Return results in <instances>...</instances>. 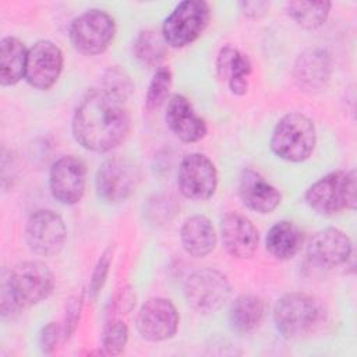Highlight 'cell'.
<instances>
[{
  "instance_id": "1",
  "label": "cell",
  "mask_w": 357,
  "mask_h": 357,
  "mask_svg": "<svg viewBox=\"0 0 357 357\" xmlns=\"http://www.w3.org/2000/svg\"><path fill=\"white\" fill-rule=\"evenodd\" d=\"M126 100L103 88L88 91L73 116V135L85 149L105 153L117 148L131 127Z\"/></svg>"
},
{
  "instance_id": "2",
  "label": "cell",
  "mask_w": 357,
  "mask_h": 357,
  "mask_svg": "<svg viewBox=\"0 0 357 357\" xmlns=\"http://www.w3.org/2000/svg\"><path fill=\"white\" fill-rule=\"evenodd\" d=\"M54 289V275L40 261H24L13 268L1 286V317L46 300Z\"/></svg>"
},
{
  "instance_id": "3",
  "label": "cell",
  "mask_w": 357,
  "mask_h": 357,
  "mask_svg": "<svg viewBox=\"0 0 357 357\" xmlns=\"http://www.w3.org/2000/svg\"><path fill=\"white\" fill-rule=\"evenodd\" d=\"M325 319L324 305L314 296L294 291L278 300L273 308V322L286 339L308 336Z\"/></svg>"
},
{
  "instance_id": "4",
  "label": "cell",
  "mask_w": 357,
  "mask_h": 357,
  "mask_svg": "<svg viewBox=\"0 0 357 357\" xmlns=\"http://www.w3.org/2000/svg\"><path fill=\"white\" fill-rule=\"evenodd\" d=\"M317 144L312 120L303 113L290 112L275 126L271 137L272 152L287 162L298 163L308 159Z\"/></svg>"
},
{
  "instance_id": "5",
  "label": "cell",
  "mask_w": 357,
  "mask_h": 357,
  "mask_svg": "<svg viewBox=\"0 0 357 357\" xmlns=\"http://www.w3.org/2000/svg\"><path fill=\"white\" fill-rule=\"evenodd\" d=\"M356 173L336 170L311 184L305 191L307 205L319 215L331 216L356 208Z\"/></svg>"
},
{
  "instance_id": "6",
  "label": "cell",
  "mask_w": 357,
  "mask_h": 357,
  "mask_svg": "<svg viewBox=\"0 0 357 357\" xmlns=\"http://www.w3.org/2000/svg\"><path fill=\"white\" fill-rule=\"evenodd\" d=\"M211 20L208 3L185 0L178 3L162 25V36L167 46L181 49L191 45L205 31Z\"/></svg>"
},
{
  "instance_id": "7",
  "label": "cell",
  "mask_w": 357,
  "mask_h": 357,
  "mask_svg": "<svg viewBox=\"0 0 357 357\" xmlns=\"http://www.w3.org/2000/svg\"><path fill=\"white\" fill-rule=\"evenodd\" d=\"M183 289L188 305L201 314L220 310L231 293L227 278L213 268H201L190 273Z\"/></svg>"
},
{
  "instance_id": "8",
  "label": "cell",
  "mask_w": 357,
  "mask_h": 357,
  "mask_svg": "<svg viewBox=\"0 0 357 357\" xmlns=\"http://www.w3.org/2000/svg\"><path fill=\"white\" fill-rule=\"evenodd\" d=\"M116 24L110 14L92 8L73 20L70 39L74 47L86 56L103 53L114 39Z\"/></svg>"
},
{
  "instance_id": "9",
  "label": "cell",
  "mask_w": 357,
  "mask_h": 357,
  "mask_svg": "<svg viewBox=\"0 0 357 357\" xmlns=\"http://www.w3.org/2000/svg\"><path fill=\"white\" fill-rule=\"evenodd\" d=\"M25 238L35 254L42 257L57 255L67 238L64 220L50 209H38L26 220Z\"/></svg>"
},
{
  "instance_id": "10",
  "label": "cell",
  "mask_w": 357,
  "mask_h": 357,
  "mask_svg": "<svg viewBox=\"0 0 357 357\" xmlns=\"http://www.w3.org/2000/svg\"><path fill=\"white\" fill-rule=\"evenodd\" d=\"M177 184L180 192L191 201L209 199L218 187V172L212 160L202 153H190L183 158Z\"/></svg>"
},
{
  "instance_id": "11",
  "label": "cell",
  "mask_w": 357,
  "mask_h": 357,
  "mask_svg": "<svg viewBox=\"0 0 357 357\" xmlns=\"http://www.w3.org/2000/svg\"><path fill=\"white\" fill-rule=\"evenodd\" d=\"M86 185V166L73 155L59 158L50 167L49 188L56 201L74 205L81 201Z\"/></svg>"
},
{
  "instance_id": "12",
  "label": "cell",
  "mask_w": 357,
  "mask_h": 357,
  "mask_svg": "<svg viewBox=\"0 0 357 357\" xmlns=\"http://www.w3.org/2000/svg\"><path fill=\"white\" fill-rule=\"evenodd\" d=\"M180 322L178 312L169 298L153 297L138 311L137 331L148 342H163L173 337Z\"/></svg>"
},
{
  "instance_id": "13",
  "label": "cell",
  "mask_w": 357,
  "mask_h": 357,
  "mask_svg": "<svg viewBox=\"0 0 357 357\" xmlns=\"http://www.w3.org/2000/svg\"><path fill=\"white\" fill-rule=\"evenodd\" d=\"M137 167L121 158H110L102 163L96 173V192L109 204L126 201L137 187Z\"/></svg>"
},
{
  "instance_id": "14",
  "label": "cell",
  "mask_w": 357,
  "mask_h": 357,
  "mask_svg": "<svg viewBox=\"0 0 357 357\" xmlns=\"http://www.w3.org/2000/svg\"><path fill=\"white\" fill-rule=\"evenodd\" d=\"M63 71V53L50 40H38L28 49L25 79L39 91L50 89Z\"/></svg>"
},
{
  "instance_id": "15",
  "label": "cell",
  "mask_w": 357,
  "mask_h": 357,
  "mask_svg": "<svg viewBox=\"0 0 357 357\" xmlns=\"http://www.w3.org/2000/svg\"><path fill=\"white\" fill-rule=\"evenodd\" d=\"M350 254L351 241L349 236L335 227L317 231L307 247L310 262L324 269L343 265L350 258Z\"/></svg>"
},
{
  "instance_id": "16",
  "label": "cell",
  "mask_w": 357,
  "mask_h": 357,
  "mask_svg": "<svg viewBox=\"0 0 357 357\" xmlns=\"http://www.w3.org/2000/svg\"><path fill=\"white\" fill-rule=\"evenodd\" d=\"M220 234L225 250L233 258H251L258 248L259 234L257 227L238 212H229L222 218Z\"/></svg>"
},
{
  "instance_id": "17",
  "label": "cell",
  "mask_w": 357,
  "mask_h": 357,
  "mask_svg": "<svg viewBox=\"0 0 357 357\" xmlns=\"http://www.w3.org/2000/svg\"><path fill=\"white\" fill-rule=\"evenodd\" d=\"M332 73L331 56L321 47H310L296 59L293 78L296 85L308 93L326 86Z\"/></svg>"
},
{
  "instance_id": "18",
  "label": "cell",
  "mask_w": 357,
  "mask_h": 357,
  "mask_svg": "<svg viewBox=\"0 0 357 357\" xmlns=\"http://www.w3.org/2000/svg\"><path fill=\"white\" fill-rule=\"evenodd\" d=\"M165 120L177 138L184 142H197L206 135V124L201 119L190 100L183 95H173L167 100Z\"/></svg>"
},
{
  "instance_id": "19",
  "label": "cell",
  "mask_w": 357,
  "mask_h": 357,
  "mask_svg": "<svg viewBox=\"0 0 357 357\" xmlns=\"http://www.w3.org/2000/svg\"><path fill=\"white\" fill-rule=\"evenodd\" d=\"M238 194L247 208L261 215L273 212L282 199L280 192L252 169L243 170L238 181Z\"/></svg>"
},
{
  "instance_id": "20",
  "label": "cell",
  "mask_w": 357,
  "mask_h": 357,
  "mask_svg": "<svg viewBox=\"0 0 357 357\" xmlns=\"http://www.w3.org/2000/svg\"><path fill=\"white\" fill-rule=\"evenodd\" d=\"M180 240L184 251L194 258L211 254L218 243L212 222L204 215H194L184 220L180 229Z\"/></svg>"
},
{
  "instance_id": "21",
  "label": "cell",
  "mask_w": 357,
  "mask_h": 357,
  "mask_svg": "<svg viewBox=\"0 0 357 357\" xmlns=\"http://www.w3.org/2000/svg\"><path fill=\"white\" fill-rule=\"evenodd\" d=\"M251 70V61L245 54L231 46L220 49L216 59V73L220 79H227L231 93L241 96L248 91V75Z\"/></svg>"
},
{
  "instance_id": "22",
  "label": "cell",
  "mask_w": 357,
  "mask_h": 357,
  "mask_svg": "<svg viewBox=\"0 0 357 357\" xmlns=\"http://www.w3.org/2000/svg\"><path fill=\"white\" fill-rule=\"evenodd\" d=\"M303 231L290 220H280L275 223L265 238L268 252L280 261L293 258L301 248Z\"/></svg>"
},
{
  "instance_id": "23",
  "label": "cell",
  "mask_w": 357,
  "mask_h": 357,
  "mask_svg": "<svg viewBox=\"0 0 357 357\" xmlns=\"http://www.w3.org/2000/svg\"><path fill=\"white\" fill-rule=\"evenodd\" d=\"M28 50L24 43L14 38L6 36L0 42V84L3 86L15 85L25 78Z\"/></svg>"
},
{
  "instance_id": "24",
  "label": "cell",
  "mask_w": 357,
  "mask_h": 357,
  "mask_svg": "<svg viewBox=\"0 0 357 357\" xmlns=\"http://www.w3.org/2000/svg\"><path fill=\"white\" fill-rule=\"evenodd\" d=\"M265 317V304L262 298L254 294L238 296L230 305L229 324L237 333L255 331Z\"/></svg>"
},
{
  "instance_id": "25",
  "label": "cell",
  "mask_w": 357,
  "mask_h": 357,
  "mask_svg": "<svg viewBox=\"0 0 357 357\" xmlns=\"http://www.w3.org/2000/svg\"><path fill=\"white\" fill-rule=\"evenodd\" d=\"M329 1H290L286 4L287 14L304 29H317L328 18Z\"/></svg>"
},
{
  "instance_id": "26",
  "label": "cell",
  "mask_w": 357,
  "mask_h": 357,
  "mask_svg": "<svg viewBox=\"0 0 357 357\" xmlns=\"http://www.w3.org/2000/svg\"><path fill=\"white\" fill-rule=\"evenodd\" d=\"M134 53L141 64L146 67L158 66L166 53V43L163 36L151 29L139 32L134 43Z\"/></svg>"
},
{
  "instance_id": "27",
  "label": "cell",
  "mask_w": 357,
  "mask_h": 357,
  "mask_svg": "<svg viewBox=\"0 0 357 357\" xmlns=\"http://www.w3.org/2000/svg\"><path fill=\"white\" fill-rule=\"evenodd\" d=\"M172 88V73L169 68L166 67H159L153 77L152 81L148 86L146 91V98H145V103L146 107L149 110H155L158 107H160L165 102L166 98L169 95V91Z\"/></svg>"
},
{
  "instance_id": "28",
  "label": "cell",
  "mask_w": 357,
  "mask_h": 357,
  "mask_svg": "<svg viewBox=\"0 0 357 357\" xmlns=\"http://www.w3.org/2000/svg\"><path fill=\"white\" fill-rule=\"evenodd\" d=\"M127 342H128V328L123 321L114 319L105 326L102 333V349L105 354L117 356L123 353Z\"/></svg>"
},
{
  "instance_id": "29",
  "label": "cell",
  "mask_w": 357,
  "mask_h": 357,
  "mask_svg": "<svg viewBox=\"0 0 357 357\" xmlns=\"http://www.w3.org/2000/svg\"><path fill=\"white\" fill-rule=\"evenodd\" d=\"M102 88L109 93L126 100L132 92V82L127 73L119 67H110L103 75Z\"/></svg>"
},
{
  "instance_id": "30",
  "label": "cell",
  "mask_w": 357,
  "mask_h": 357,
  "mask_svg": "<svg viewBox=\"0 0 357 357\" xmlns=\"http://www.w3.org/2000/svg\"><path fill=\"white\" fill-rule=\"evenodd\" d=\"M112 259H113V250L109 247L99 257V259H98V262H96V265L93 268V272L91 275L89 293H91L92 297H96L99 294V291L102 290V287H103V284L106 282L107 273H109V268H110Z\"/></svg>"
},
{
  "instance_id": "31",
  "label": "cell",
  "mask_w": 357,
  "mask_h": 357,
  "mask_svg": "<svg viewBox=\"0 0 357 357\" xmlns=\"http://www.w3.org/2000/svg\"><path fill=\"white\" fill-rule=\"evenodd\" d=\"M81 310H82V294L71 297L66 307V317H64V324H63L64 339H67L68 336H71L74 333V331L78 325V321H79Z\"/></svg>"
},
{
  "instance_id": "32",
  "label": "cell",
  "mask_w": 357,
  "mask_h": 357,
  "mask_svg": "<svg viewBox=\"0 0 357 357\" xmlns=\"http://www.w3.org/2000/svg\"><path fill=\"white\" fill-rule=\"evenodd\" d=\"M64 337L63 326H60L56 322H49L42 328L40 332V347L45 353H50L56 349V344L59 343L60 337Z\"/></svg>"
},
{
  "instance_id": "33",
  "label": "cell",
  "mask_w": 357,
  "mask_h": 357,
  "mask_svg": "<svg viewBox=\"0 0 357 357\" xmlns=\"http://www.w3.org/2000/svg\"><path fill=\"white\" fill-rule=\"evenodd\" d=\"M240 7L247 17L258 18L268 11L269 3H266V1H241Z\"/></svg>"
}]
</instances>
